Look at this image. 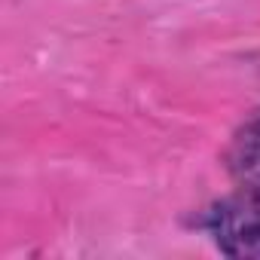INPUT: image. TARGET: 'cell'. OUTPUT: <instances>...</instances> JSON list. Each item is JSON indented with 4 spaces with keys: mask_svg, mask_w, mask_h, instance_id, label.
<instances>
[{
    "mask_svg": "<svg viewBox=\"0 0 260 260\" xmlns=\"http://www.w3.org/2000/svg\"><path fill=\"white\" fill-rule=\"evenodd\" d=\"M208 230L220 254L260 257V199L248 190H236L208 211Z\"/></svg>",
    "mask_w": 260,
    "mask_h": 260,
    "instance_id": "obj_1",
    "label": "cell"
},
{
    "mask_svg": "<svg viewBox=\"0 0 260 260\" xmlns=\"http://www.w3.org/2000/svg\"><path fill=\"white\" fill-rule=\"evenodd\" d=\"M230 172L239 190H248L260 199V110L245 119L230 147Z\"/></svg>",
    "mask_w": 260,
    "mask_h": 260,
    "instance_id": "obj_2",
    "label": "cell"
}]
</instances>
